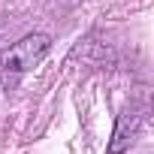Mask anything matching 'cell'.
Returning <instances> with one entry per match:
<instances>
[{
	"label": "cell",
	"instance_id": "6da1fadb",
	"mask_svg": "<svg viewBox=\"0 0 154 154\" xmlns=\"http://www.w3.org/2000/svg\"><path fill=\"white\" fill-rule=\"evenodd\" d=\"M51 48V39L45 33H27L24 39L12 42L9 48L0 51V85L15 88L24 72H30Z\"/></svg>",
	"mask_w": 154,
	"mask_h": 154
}]
</instances>
